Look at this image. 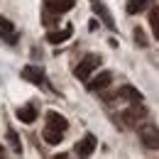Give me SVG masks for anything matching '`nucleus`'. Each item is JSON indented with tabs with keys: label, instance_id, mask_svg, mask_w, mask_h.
Returning a JSON list of instances; mask_svg holds the SVG:
<instances>
[{
	"label": "nucleus",
	"instance_id": "f3484780",
	"mask_svg": "<svg viewBox=\"0 0 159 159\" xmlns=\"http://www.w3.org/2000/svg\"><path fill=\"white\" fill-rule=\"evenodd\" d=\"M7 142H10V147H12V152H15V154H20V152H22L20 135H17L15 130H7Z\"/></svg>",
	"mask_w": 159,
	"mask_h": 159
},
{
	"label": "nucleus",
	"instance_id": "f257e3e1",
	"mask_svg": "<svg viewBox=\"0 0 159 159\" xmlns=\"http://www.w3.org/2000/svg\"><path fill=\"white\" fill-rule=\"evenodd\" d=\"M144 118H147V108L144 105H130L127 110H122V113H118L115 115V120H118V125L122 127V130H132V127H137L139 122H144Z\"/></svg>",
	"mask_w": 159,
	"mask_h": 159
},
{
	"label": "nucleus",
	"instance_id": "a211bd4d",
	"mask_svg": "<svg viewBox=\"0 0 159 159\" xmlns=\"http://www.w3.org/2000/svg\"><path fill=\"white\" fill-rule=\"evenodd\" d=\"M132 39L137 42V47H142V49H144V47H149V39L144 37V32H142L139 27H135V30H132Z\"/></svg>",
	"mask_w": 159,
	"mask_h": 159
},
{
	"label": "nucleus",
	"instance_id": "7ed1b4c3",
	"mask_svg": "<svg viewBox=\"0 0 159 159\" xmlns=\"http://www.w3.org/2000/svg\"><path fill=\"white\" fill-rule=\"evenodd\" d=\"M37 113H39V103L37 100H32V103H27V105H22V108H17V120L20 122H25V125H32L34 120H37Z\"/></svg>",
	"mask_w": 159,
	"mask_h": 159
},
{
	"label": "nucleus",
	"instance_id": "423d86ee",
	"mask_svg": "<svg viewBox=\"0 0 159 159\" xmlns=\"http://www.w3.org/2000/svg\"><path fill=\"white\" fill-rule=\"evenodd\" d=\"M96 144H98L96 135H86L81 142H76V154H79V157H91V154L96 152Z\"/></svg>",
	"mask_w": 159,
	"mask_h": 159
},
{
	"label": "nucleus",
	"instance_id": "4468645a",
	"mask_svg": "<svg viewBox=\"0 0 159 159\" xmlns=\"http://www.w3.org/2000/svg\"><path fill=\"white\" fill-rule=\"evenodd\" d=\"M115 98H127V100H132V103H139L142 96H139L137 88H132V86H122L118 93H115Z\"/></svg>",
	"mask_w": 159,
	"mask_h": 159
},
{
	"label": "nucleus",
	"instance_id": "9b49d317",
	"mask_svg": "<svg viewBox=\"0 0 159 159\" xmlns=\"http://www.w3.org/2000/svg\"><path fill=\"white\" fill-rule=\"evenodd\" d=\"M47 125H49V127H57V130H61V132H66V127H69L66 118H64V115H59L57 110L47 113Z\"/></svg>",
	"mask_w": 159,
	"mask_h": 159
},
{
	"label": "nucleus",
	"instance_id": "f8f14e48",
	"mask_svg": "<svg viewBox=\"0 0 159 159\" xmlns=\"http://www.w3.org/2000/svg\"><path fill=\"white\" fill-rule=\"evenodd\" d=\"M22 76L30 81V83H42L44 81V74H42L39 66H25L22 69Z\"/></svg>",
	"mask_w": 159,
	"mask_h": 159
},
{
	"label": "nucleus",
	"instance_id": "9d476101",
	"mask_svg": "<svg viewBox=\"0 0 159 159\" xmlns=\"http://www.w3.org/2000/svg\"><path fill=\"white\" fill-rule=\"evenodd\" d=\"M0 37L5 42H17V37H15V25L7 20V17H2V15H0Z\"/></svg>",
	"mask_w": 159,
	"mask_h": 159
},
{
	"label": "nucleus",
	"instance_id": "0eeeda50",
	"mask_svg": "<svg viewBox=\"0 0 159 159\" xmlns=\"http://www.w3.org/2000/svg\"><path fill=\"white\" fill-rule=\"evenodd\" d=\"M74 5H76V0H44V7H47L49 12H54V15L69 12Z\"/></svg>",
	"mask_w": 159,
	"mask_h": 159
},
{
	"label": "nucleus",
	"instance_id": "ddd939ff",
	"mask_svg": "<svg viewBox=\"0 0 159 159\" xmlns=\"http://www.w3.org/2000/svg\"><path fill=\"white\" fill-rule=\"evenodd\" d=\"M42 137H44V142L47 144H59L61 139H64V132L61 130H57V127H44V132H42Z\"/></svg>",
	"mask_w": 159,
	"mask_h": 159
},
{
	"label": "nucleus",
	"instance_id": "6e6552de",
	"mask_svg": "<svg viewBox=\"0 0 159 159\" xmlns=\"http://www.w3.org/2000/svg\"><path fill=\"white\" fill-rule=\"evenodd\" d=\"M93 12H96L100 20H103V25H105L108 30H115V20L110 17V10H108V7H105L100 0H93Z\"/></svg>",
	"mask_w": 159,
	"mask_h": 159
},
{
	"label": "nucleus",
	"instance_id": "1a4fd4ad",
	"mask_svg": "<svg viewBox=\"0 0 159 159\" xmlns=\"http://www.w3.org/2000/svg\"><path fill=\"white\" fill-rule=\"evenodd\" d=\"M71 32H74V27H71V25H66V27L59 30V32H57V30H54V32H49V34H47V42H49V44H64V42L71 37Z\"/></svg>",
	"mask_w": 159,
	"mask_h": 159
},
{
	"label": "nucleus",
	"instance_id": "39448f33",
	"mask_svg": "<svg viewBox=\"0 0 159 159\" xmlns=\"http://www.w3.org/2000/svg\"><path fill=\"white\" fill-rule=\"evenodd\" d=\"M139 139H142V144H144L147 149H154V152H157V147H159L157 125H144V127L139 130Z\"/></svg>",
	"mask_w": 159,
	"mask_h": 159
},
{
	"label": "nucleus",
	"instance_id": "dca6fc26",
	"mask_svg": "<svg viewBox=\"0 0 159 159\" xmlns=\"http://www.w3.org/2000/svg\"><path fill=\"white\" fill-rule=\"evenodd\" d=\"M147 5H152V0H130V2H127V12H130V15L142 12Z\"/></svg>",
	"mask_w": 159,
	"mask_h": 159
},
{
	"label": "nucleus",
	"instance_id": "f03ea898",
	"mask_svg": "<svg viewBox=\"0 0 159 159\" xmlns=\"http://www.w3.org/2000/svg\"><path fill=\"white\" fill-rule=\"evenodd\" d=\"M98 66H100V57H98V54H88V57L81 61L79 66H76L74 76H76L79 81H88V76H91V74H93Z\"/></svg>",
	"mask_w": 159,
	"mask_h": 159
},
{
	"label": "nucleus",
	"instance_id": "20e7f679",
	"mask_svg": "<svg viewBox=\"0 0 159 159\" xmlns=\"http://www.w3.org/2000/svg\"><path fill=\"white\" fill-rule=\"evenodd\" d=\"M110 83H113V74H110V71H100L93 81H88V83H86V88H88L91 93H100V91H105Z\"/></svg>",
	"mask_w": 159,
	"mask_h": 159
},
{
	"label": "nucleus",
	"instance_id": "2eb2a0df",
	"mask_svg": "<svg viewBox=\"0 0 159 159\" xmlns=\"http://www.w3.org/2000/svg\"><path fill=\"white\" fill-rule=\"evenodd\" d=\"M149 25H152L154 39H159V5H157V2H154V7L149 10Z\"/></svg>",
	"mask_w": 159,
	"mask_h": 159
}]
</instances>
